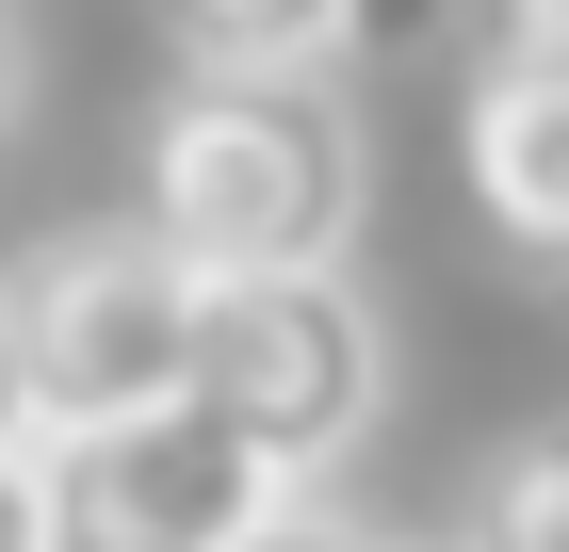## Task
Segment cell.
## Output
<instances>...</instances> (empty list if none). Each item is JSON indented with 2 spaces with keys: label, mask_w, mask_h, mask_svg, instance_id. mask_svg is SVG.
<instances>
[{
  "label": "cell",
  "mask_w": 569,
  "mask_h": 552,
  "mask_svg": "<svg viewBox=\"0 0 569 552\" xmlns=\"http://www.w3.org/2000/svg\"><path fill=\"white\" fill-rule=\"evenodd\" d=\"M147 228L196 277H326L358 244V114L326 66H196L147 130Z\"/></svg>",
  "instance_id": "cell-1"
},
{
  "label": "cell",
  "mask_w": 569,
  "mask_h": 552,
  "mask_svg": "<svg viewBox=\"0 0 569 552\" xmlns=\"http://www.w3.org/2000/svg\"><path fill=\"white\" fill-rule=\"evenodd\" d=\"M196 260L163 228H66L0 277V325H17V374H33V439L131 423V407H179L196 390Z\"/></svg>",
  "instance_id": "cell-2"
},
{
  "label": "cell",
  "mask_w": 569,
  "mask_h": 552,
  "mask_svg": "<svg viewBox=\"0 0 569 552\" xmlns=\"http://www.w3.org/2000/svg\"><path fill=\"white\" fill-rule=\"evenodd\" d=\"M196 407L244 423L293 488L342 471L358 439H375V407H391V341L342 293V260H326V277H212V293H196Z\"/></svg>",
  "instance_id": "cell-3"
},
{
  "label": "cell",
  "mask_w": 569,
  "mask_h": 552,
  "mask_svg": "<svg viewBox=\"0 0 569 552\" xmlns=\"http://www.w3.org/2000/svg\"><path fill=\"white\" fill-rule=\"evenodd\" d=\"M33 455H49L66 552H261L293 520V471L244 423H212L196 390L131 407V423H82V439H33Z\"/></svg>",
  "instance_id": "cell-4"
},
{
  "label": "cell",
  "mask_w": 569,
  "mask_h": 552,
  "mask_svg": "<svg viewBox=\"0 0 569 552\" xmlns=\"http://www.w3.org/2000/svg\"><path fill=\"white\" fill-rule=\"evenodd\" d=\"M456 179H472V228L521 277H569V49H488L472 66Z\"/></svg>",
  "instance_id": "cell-5"
},
{
  "label": "cell",
  "mask_w": 569,
  "mask_h": 552,
  "mask_svg": "<svg viewBox=\"0 0 569 552\" xmlns=\"http://www.w3.org/2000/svg\"><path fill=\"white\" fill-rule=\"evenodd\" d=\"M196 66H342L375 0H163Z\"/></svg>",
  "instance_id": "cell-6"
},
{
  "label": "cell",
  "mask_w": 569,
  "mask_h": 552,
  "mask_svg": "<svg viewBox=\"0 0 569 552\" xmlns=\"http://www.w3.org/2000/svg\"><path fill=\"white\" fill-rule=\"evenodd\" d=\"M456 552H569V423L505 439V455L472 471V520H456Z\"/></svg>",
  "instance_id": "cell-7"
},
{
  "label": "cell",
  "mask_w": 569,
  "mask_h": 552,
  "mask_svg": "<svg viewBox=\"0 0 569 552\" xmlns=\"http://www.w3.org/2000/svg\"><path fill=\"white\" fill-rule=\"evenodd\" d=\"M0 552H66V520H49V455H0Z\"/></svg>",
  "instance_id": "cell-8"
},
{
  "label": "cell",
  "mask_w": 569,
  "mask_h": 552,
  "mask_svg": "<svg viewBox=\"0 0 569 552\" xmlns=\"http://www.w3.org/2000/svg\"><path fill=\"white\" fill-rule=\"evenodd\" d=\"M261 552H407V536H375V520H309V504H293Z\"/></svg>",
  "instance_id": "cell-9"
},
{
  "label": "cell",
  "mask_w": 569,
  "mask_h": 552,
  "mask_svg": "<svg viewBox=\"0 0 569 552\" xmlns=\"http://www.w3.org/2000/svg\"><path fill=\"white\" fill-rule=\"evenodd\" d=\"M488 49H569V0H488Z\"/></svg>",
  "instance_id": "cell-10"
},
{
  "label": "cell",
  "mask_w": 569,
  "mask_h": 552,
  "mask_svg": "<svg viewBox=\"0 0 569 552\" xmlns=\"http://www.w3.org/2000/svg\"><path fill=\"white\" fill-rule=\"evenodd\" d=\"M0 455H33V374H17V325H0Z\"/></svg>",
  "instance_id": "cell-11"
},
{
  "label": "cell",
  "mask_w": 569,
  "mask_h": 552,
  "mask_svg": "<svg viewBox=\"0 0 569 552\" xmlns=\"http://www.w3.org/2000/svg\"><path fill=\"white\" fill-rule=\"evenodd\" d=\"M33 114V33H17V17H0V130Z\"/></svg>",
  "instance_id": "cell-12"
}]
</instances>
